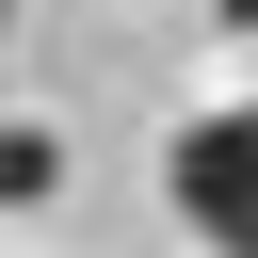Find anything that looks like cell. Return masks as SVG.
Returning a JSON list of instances; mask_svg holds the SVG:
<instances>
[{
    "label": "cell",
    "mask_w": 258,
    "mask_h": 258,
    "mask_svg": "<svg viewBox=\"0 0 258 258\" xmlns=\"http://www.w3.org/2000/svg\"><path fill=\"white\" fill-rule=\"evenodd\" d=\"M0 16H16V0H0Z\"/></svg>",
    "instance_id": "277c9868"
},
{
    "label": "cell",
    "mask_w": 258,
    "mask_h": 258,
    "mask_svg": "<svg viewBox=\"0 0 258 258\" xmlns=\"http://www.w3.org/2000/svg\"><path fill=\"white\" fill-rule=\"evenodd\" d=\"M48 194H64V145L48 129H0V210H48Z\"/></svg>",
    "instance_id": "7a4b0ae2"
},
{
    "label": "cell",
    "mask_w": 258,
    "mask_h": 258,
    "mask_svg": "<svg viewBox=\"0 0 258 258\" xmlns=\"http://www.w3.org/2000/svg\"><path fill=\"white\" fill-rule=\"evenodd\" d=\"M210 16H242V32H258V0H210Z\"/></svg>",
    "instance_id": "3957f363"
},
{
    "label": "cell",
    "mask_w": 258,
    "mask_h": 258,
    "mask_svg": "<svg viewBox=\"0 0 258 258\" xmlns=\"http://www.w3.org/2000/svg\"><path fill=\"white\" fill-rule=\"evenodd\" d=\"M161 194L210 258H258V97H210L177 145H161Z\"/></svg>",
    "instance_id": "6da1fadb"
}]
</instances>
